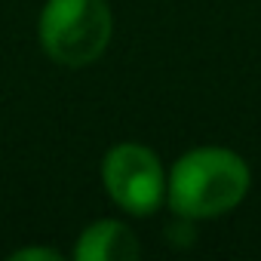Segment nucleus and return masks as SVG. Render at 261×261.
<instances>
[{
	"label": "nucleus",
	"mask_w": 261,
	"mask_h": 261,
	"mask_svg": "<svg viewBox=\"0 0 261 261\" xmlns=\"http://www.w3.org/2000/svg\"><path fill=\"white\" fill-rule=\"evenodd\" d=\"M101 178L111 200L133 215H151L166 197V172L160 157L145 145H117L101 163Z\"/></svg>",
	"instance_id": "obj_3"
},
{
	"label": "nucleus",
	"mask_w": 261,
	"mask_h": 261,
	"mask_svg": "<svg viewBox=\"0 0 261 261\" xmlns=\"http://www.w3.org/2000/svg\"><path fill=\"white\" fill-rule=\"evenodd\" d=\"M74 255L80 261H133L139 258V240L123 221H95L83 230Z\"/></svg>",
	"instance_id": "obj_4"
},
{
	"label": "nucleus",
	"mask_w": 261,
	"mask_h": 261,
	"mask_svg": "<svg viewBox=\"0 0 261 261\" xmlns=\"http://www.w3.org/2000/svg\"><path fill=\"white\" fill-rule=\"evenodd\" d=\"M108 0H46L40 13V46L68 68L95 62L111 40Z\"/></svg>",
	"instance_id": "obj_2"
},
{
	"label": "nucleus",
	"mask_w": 261,
	"mask_h": 261,
	"mask_svg": "<svg viewBox=\"0 0 261 261\" xmlns=\"http://www.w3.org/2000/svg\"><path fill=\"white\" fill-rule=\"evenodd\" d=\"M249 166L227 148L188 151L166 178V200L185 218H218L237 209L249 191Z\"/></svg>",
	"instance_id": "obj_1"
},
{
	"label": "nucleus",
	"mask_w": 261,
	"mask_h": 261,
	"mask_svg": "<svg viewBox=\"0 0 261 261\" xmlns=\"http://www.w3.org/2000/svg\"><path fill=\"white\" fill-rule=\"evenodd\" d=\"M31 258H43V261H59L62 255L53 249H19L13 252V261H31Z\"/></svg>",
	"instance_id": "obj_5"
}]
</instances>
